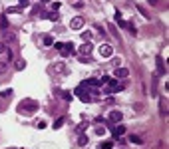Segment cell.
<instances>
[{"instance_id": "17", "label": "cell", "mask_w": 169, "mask_h": 149, "mask_svg": "<svg viewBox=\"0 0 169 149\" xmlns=\"http://www.w3.org/2000/svg\"><path fill=\"white\" fill-rule=\"evenodd\" d=\"M10 96H12V90H10V87H6V90L0 91V97H4V100H8Z\"/></svg>"}, {"instance_id": "19", "label": "cell", "mask_w": 169, "mask_h": 149, "mask_svg": "<svg viewBox=\"0 0 169 149\" xmlns=\"http://www.w3.org/2000/svg\"><path fill=\"white\" fill-rule=\"evenodd\" d=\"M64 121H66L64 117H58V119H56V123H54V129H60V127L64 125Z\"/></svg>"}, {"instance_id": "27", "label": "cell", "mask_w": 169, "mask_h": 149, "mask_svg": "<svg viewBox=\"0 0 169 149\" xmlns=\"http://www.w3.org/2000/svg\"><path fill=\"white\" fill-rule=\"evenodd\" d=\"M62 97H64V100H68V101H70V100H72V94H68V91H62Z\"/></svg>"}, {"instance_id": "24", "label": "cell", "mask_w": 169, "mask_h": 149, "mask_svg": "<svg viewBox=\"0 0 169 149\" xmlns=\"http://www.w3.org/2000/svg\"><path fill=\"white\" fill-rule=\"evenodd\" d=\"M6 70H8V64H6V62H0V74H4Z\"/></svg>"}, {"instance_id": "32", "label": "cell", "mask_w": 169, "mask_h": 149, "mask_svg": "<svg viewBox=\"0 0 169 149\" xmlns=\"http://www.w3.org/2000/svg\"><path fill=\"white\" fill-rule=\"evenodd\" d=\"M96 131H97V135H104V133H106V127H97Z\"/></svg>"}, {"instance_id": "6", "label": "cell", "mask_w": 169, "mask_h": 149, "mask_svg": "<svg viewBox=\"0 0 169 149\" xmlns=\"http://www.w3.org/2000/svg\"><path fill=\"white\" fill-rule=\"evenodd\" d=\"M155 66H157V76H165V72H167V68H165L163 64V58H155Z\"/></svg>"}, {"instance_id": "10", "label": "cell", "mask_w": 169, "mask_h": 149, "mask_svg": "<svg viewBox=\"0 0 169 149\" xmlns=\"http://www.w3.org/2000/svg\"><path fill=\"white\" fill-rule=\"evenodd\" d=\"M123 133H126V127H123V125H117V127H113V139H120Z\"/></svg>"}, {"instance_id": "36", "label": "cell", "mask_w": 169, "mask_h": 149, "mask_svg": "<svg viewBox=\"0 0 169 149\" xmlns=\"http://www.w3.org/2000/svg\"><path fill=\"white\" fill-rule=\"evenodd\" d=\"M40 2H50V0H40Z\"/></svg>"}, {"instance_id": "4", "label": "cell", "mask_w": 169, "mask_h": 149, "mask_svg": "<svg viewBox=\"0 0 169 149\" xmlns=\"http://www.w3.org/2000/svg\"><path fill=\"white\" fill-rule=\"evenodd\" d=\"M76 96L80 97V100H82V101H86V103H88V101H92V96L88 94V87H86V90H84V86H80V87H78V90H76Z\"/></svg>"}, {"instance_id": "2", "label": "cell", "mask_w": 169, "mask_h": 149, "mask_svg": "<svg viewBox=\"0 0 169 149\" xmlns=\"http://www.w3.org/2000/svg\"><path fill=\"white\" fill-rule=\"evenodd\" d=\"M52 46L58 50L60 54H62L64 58H68V56H72V54H74V46H72V42H70V44H68V42H54Z\"/></svg>"}, {"instance_id": "3", "label": "cell", "mask_w": 169, "mask_h": 149, "mask_svg": "<svg viewBox=\"0 0 169 149\" xmlns=\"http://www.w3.org/2000/svg\"><path fill=\"white\" fill-rule=\"evenodd\" d=\"M123 90V86L121 84H117V80H111L110 78V82H107V87L104 90V94H107V96H111V94H117V91Z\"/></svg>"}, {"instance_id": "11", "label": "cell", "mask_w": 169, "mask_h": 149, "mask_svg": "<svg viewBox=\"0 0 169 149\" xmlns=\"http://www.w3.org/2000/svg\"><path fill=\"white\" fill-rule=\"evenodd\" d=\"M54 74H66V64L64 62L54 64Z\"/></svg>"}, {"instance_id": "18", "label": "cell", "mask_w": 169, "mask_h": 149, "mask_svg": "<svg viewBox=\"0 0 169 149\" xmlns=\"http://www.w3.org/2000/svg\"><path fill=\"white\" fill-rule=\"evenodd\" d=\"M129 141H131V143H135V145H141V143H143V139H141L139 135H131Z\"/></svg>"}, {"instance_id": "12", "label": "cell", "mask_w": 169, "mask_h": 149, "mask_svg": "<svg viewBox=\"0 0 169 149\" xmlns=\"http://www.w3.org/2000/svg\"><path fill=\"white\" fill-rule=\"evenodd\" d=\"M4 40H6V42L16 44V40H18V38H16V34H14V32H8V30H4Z\"/></svg>"}, {"instance_id": "8", "label": "cell", "mask_w": 169, "mask_h": 149, "mask_svg": "<svg viewBox=\"0 0 169 149\" xmlns=\"http://www.w3.org/2000/svg\"><path fill=\"white\" fill-rule=\"evenodd\" d=\"M121 119H123V113H121V111L113 109V111L110 113V121H113V123H120Z\"/></svg>"}, {"instance_id": "7", "label": "cell", "mask_w": 169, "mask_h": 149, "mask_svg": "<svg viewBox=\"0 0 169 149\" xmlns=\"http://www.w3.org/2000/svg\"><path fill=\"white\" fill-rule=\"evenodd\" d=\"M111 54H113V48H111V46H107V44L100 46V56L101 58H110Z\"/></svg>"}, {"instance_id": "29", "label": "cell", "mask_w": 169, "mask_h": 149, "mask_svg": "<svg viewBox=\"0 0 169 149\" xmlns=\"http://www.w3.org/2000/svg\"><path fill=\"white\" fill-rule=\"evenodd\" d=\"M86 127H88V123H82V125H78V133H82V131L86 129Z\"/></svg>"}, {"instance_id": "23", "label": "cell", "mask_w": 169, "mask_h": 149, "mask_svg": "<svg viewBox=\"0 0 169 149\" xmlns=\"http://www.w3.org/2000/svg\"><path fill=\"white\" fill-rule=\"evenodd\" d=\"M24 68H26L24 60H18V62H16V70H24Z\"/></svg>"}, {"instance_id": "16", "label": "cell", "mask_w": 169, "mask_h": 149, "mask_svg": "<svg viewBox=\"0 0 169 149\" xmlns=\"http://www.w3.org/2000/svg\"><path fill=\"white\" fill-rule=\"evenodd\" d=\"M6 12H10V14H20L22 8H20V6H10V8H6Z\"/></svg>"}, {"instance_id": "15", "label": "cell", "mask_w": 169, "mask_h": 149, "mask_svg": "<svg viewBox=\"0 0 169 149\" xmlns=\"http://www.w3.org/2000/svg\"><path fill=\"white\" fill-rule=\"evenodd\" d=\"M42 42H44V46H52V44H54V38L50 36V34H46V36L42 38Z\"/></svg>"}, {"instance_id": "25", "label": "cell", "mask_w": 169, "mask_h": 149, "mask_svg": "<svg viewBox=\"0 0 169 149\" xmlns=\"http://www.w3.org/2000/svg\"><path fill=\"white\" fill-rule=\"evenodd\" d=\"M44 16H46V18H48V20H58V18H60L58 14H44Z\"/></svg>"}, {"instance_id": "35", "label": "cell", "mask_w": 169, "mask_h": 149, "mask_svg": "<svg viewBox=\"0 0 169 149\" xmlns=\"http://www.w3.org/2000/svg\"><path fill=\"white\" fill-rule=\"evenodd\" d=\"M149 2H151V4H157V0H149Z\"/></svg>"}, {"instance_id": "21", "label": "cell", "mask_w": 169, "mask_h": 149, "mask_svg": "<svg viewBox=\"0 0 169 149\" xmlns=\"http://www.w3.org/2000/svg\"><path fill=\"white\" fill-rule=\"evenodd\" d=\"M111 147H113L111 141H104V143H100V149H111Z\"/></svg>"}, {"instance_id": "34", "label": "cell", "mask_w": 169, "mask_h": 149, "mask_svg": "<svg viewBox=\"0 0 169 149\" xmlns=\"http://www.w3.org/2000/svg\"><path fill=\"white\" fill-rule=\"evenodd\" d=\"M40 127V129H44V127H46V121H38V123H36Z\"/></svg>"}, {"instance_id": "1", "label": "cell", "mask_w": 169, "mask_h": 149, "mask_svg": "<svg viewBox=\"0 0 169 149\" xmlns=\"http://www.w3.org/2000/svg\"><path fill=\"white\" fill-rule=\"evenodd\" d=\"M38 109V101L36 100H22L18 103V111L20 113H32Z\"/></svg>"}, {"instance_id": "26", "label": "cell", "mask_w": 169, "mask_h": 149, "mask_svg": "<svg viewBox=\"0 0 169 149\" xmlns=\"http://www.w3.org/2000/svg\"><path fill=\"white\" fill-rule=\"evenodd\" d=\"M161 116H167V106L161 101Z\"/></svg>"}, {"instance_id": "13", "label": "cell", "mask_w": 169, "mask_h": 149, "mask_svg": "<svg viewBox=\"0 0 169 149\" xmlns=\"http://www.w3.org/2000/svg\"><path fill=\"white\" fill-rule=\"evenodd\" d=\"M90 52H92V44L86 42L82 48H80V54H82V56H90Z\"/></svg>"}, {"instance_id": "30", "label": "cell", "mask_w": 169, "mask_h": 149, "mask_svg": "<svg viewBox=\"0 0 169 149\" xmlns=\"http://www.w3.org/2000/svg\"><path fill=\"white\" fill-rule=\"evenodd\" d=\"M6 50H8V46H6V44H0V54H6Z\"/></svg>"}, {"instance_id": "33", "label": "cell", "mask_w": 169, "mask_h": 149, "mask_svg": "<svg viewBox=\"0 0 169 149\" xmlns=\"http://www.w3.org/2000/svg\"><path fill=\"white\" fill-rule=\"evenodd\" d=\"M6 58H8V60H12V50H10V48L6 50Z\"/></svg>"}, {"instance_id": "20", "label": "cell", "mask_w": 169, "mask_h": 149, "mask_svg": "<svg viewBox=\"0 0 169 149\" xmlns=\"http://www.w3.org/2000/svg\"><path fill=\"white\" fill-rule=\"evenodd\" d=\"M78 145H82V147L88 145V137H86V135H80V137H78Z\"/></svg>"}, {"instance_id": "9", "label": "cell", "mask_w": 169, "mask_h": 149, "mask_svg": "<svg viewBox=\"0 0 169 149\" xmlns=\"http://www.w3.org/2000/svg\"><path fill=\"white\" fill-rule=\"evenodd\" d=\"M116 76L123 80V78L129 76V70H127V68H121V66H120V68H116Z\"/></svg>"}, {"instance_id": "31", "label": "cell", "mask_w": 169, "mask_h": 149, "mask_svg": "<svg viewBox=\"0 0 169 149\" xmlns=\"http://www.w3.org/2000/svg\"><path fill=\"white\" fill-rule=\"evenodd\" d=\"M18 4H20V8H24V6H28V0H18Z\"/></svg>"}, {"instance_id": "5", "label": "cell", "mask_w": 169, "mask_h": 149, "mask_svg": "<svg viewBox=\"0 0 169 149\" xmlns=\"http://www.w3.org/2000/svg\"><path fill=\"white\" fill-rule=\"evenodd\" d=\"M70 28H72V30H82V28H84V18H82V16H76V18H72V22H70Z\"/></svg>"}, {"instance_id": "14", "label": "cell", "mask_w": 169, "mask_h": 149, "mask_svg": "<svg viewBox=\"0 0 169 149\" xmlns=\"http://www.w3.org/2000/svg\"><path fill=\"white\" fill-rule=\"evenodd\" d=\"M157 94V76L151 78V96H155Z\"/></svg>"}, {"instance_id": "22", "label": "cell", "mask_w": 169, "mask_h": 149, "mask_svg": "<svg viewBox=\"0 0 169 149\" xmlns=\"http://www.w3.org/2000/svg\"><path fill=\"white\" fill-rule=\"evenodd\" d=\"M0 26H2V30H8V20H6V16L0 18Z\"/></svg>"}, {"instance_id": "28", "label": "cell", "mask_w": 169, "mask_h": 149, "mask_svg": "<svg viewBox=\"0 0 169 149\" xmlns=\"http://www.w3.org/2000/svg\"><path fill=\"white\" fill-rule=\"evenodd\" d=\"M82 38L84 40H90V38H92V32H82Z\"/></svg>"}]
</instances>
